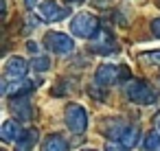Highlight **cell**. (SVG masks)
Returning a JSON list of instances; mask_svg holds the SVG:
<instances>
[{"label": "cell", "instance_id": "obj_20", "mask_svg": "<svg viewBox=\"0 0 160 151\" xmlns=\"http://www.w3.org/2000/svg\"><path fill=\"white\" fill-rule=\"evenodd\" d=\"M90 94H92L94 99H105V96H108V92H97V85L90 88Z\"/></svg>", "mask_w": 160, "mask_h": 151}, {"label": "cell", "instance_id": "obj_13", "mask_svg": "<svg viewBox=\"0 0 160 151\" xmlns=\"http://www.w3.org/2000/svg\"><path fill=\"white\" fill-rule=\"evenodd\" d=\"M138 140H140V131H138L136 127H129V125H127V129H125V131L121 134V138H118L116 142H121L123 147L132 149V147H134V144H136Z\"/></svg>", "mask_w": 160, "mask_h": 151}, {"label": "cell", "instance_id": "obj_23", "mask_svg": "<svg viewBox=\"0 0 160 151\" xmlns=\"http://www.w3.org/2000/svg\"><path fill=\"white\" fill-rule=\"evenodd\" d=\"M66 2H68V5H81L83 0H66Z\"/></svg>", "mask_w": 160, "mask_h": 151}, {"label": "cell", "instance_id": "obj_4", "mask_svg": "<svg viewBox=\"0 0 160 151\" xmlns=\"http://www.w3.org/2000/svg\"><path fill=\"white\" fill-rule=\"evenodd\" d=\"M64 118H66V127L72 134H83L88 129V114L79 103H70L64 112Z\"/></svg>", "mask_w": 160, "mask_h": 151}, {"label": "cell", "instance_id": "obj_22", "mask_svg": "<svg viewBox=\"0 0 160 151\" xmlns=\"http://www.w3.org/2000/svg\"><path fill=\"white\" fill-rule=\"evenodd\" d=\"M40 2V0H24V5H27V9H33L35 5Z\"/></svg>", "mask_w": 160, "mask_h": 151}, {"label": "cell", "instance_id": "obj_17", "mask_svg": "<svg viewBox=\"0 0 160 151\" xmlns=\"http://www.w3.org/2000/svg\"><path fill=\"white\" fill-rule=\"evenodd\" d=\"M145 59L151 61V64H156V66H160V51H151V53H147Z\"/></svg>", "mask_w": 160, "mask_h": 151}, {"label": "cell", "instance_id": "obj_3", "mask_svg": "<svg viewBox=\"0 0 160 151\" xmlns=\"http://www.w3.org/2000/svg\"><path fill=\"white\" fill-rule=\"evenodd\" d=\"M97 83L99 85H112V83H118V81H127L129 79V70L127 66H116V64H103L99 66L97 75H94Z\"/></svg>", "mask_w": 160, "mask_h": 151}, {"label": "cell", "instance_id": "obj_10", "mask_svg": "<svg viewBox=\"0 0 160 151\" xmlns=\"http://www.w3.org/2000/svg\"><path fill=\"white\" fill-rule=\"evenodd\" d=\"M27 129L20 127L18 120H5L2 127H0V136H2L5 142H20V138L24 136Z\"/></svg>", "mask_w": 160, "mask_h": 151}, {"label": "cell", "instance_id": "obj_24", "mask_svg": "<svg viewBox=\"0 0 160 151\" xmlns=\"http://www.w3.org/2000/svg\"><path fill=\"white\" fill-rule=\"evenodd\" d=\"M156 123H158V127H160V116H158V118H156Z\"/></svg>", "mask_w": 160, "mask_h": 151}, {"label": "cell", "instance_id": "obj_12", "mask_svg": "<svg viewBox=\"0 0 160 151\" xmlns=\"http://www.w3.org/2000/svg\"><path fill=\"white\" fill-rule=\"evenodd\" d=\"M42 151H68V142L57 136V134H51L44 142H42Z\"/></svg>", "mask_w": 160, "mask_h": 151}, {"label": "cell", "instance_id": "obj_8", "mask_svg": "<svg viewBox=\"0 0 160 151\" xmlns=\"http://www.w3.org/2000/svg\"><path fill=\"white\" fill-rule=\"evenodd\" d=\"M90 48H92V53H97V55H112V53H116V42H114V37H112L110 33H99V35L92 40Z\"/></svg>", "mask_w": 160, "mask_h": 151}, {"label": "cell", "instance_id": "obj_11", "mask_svg": "<svg viewBox=\"0 0 160 151\" xmlns=\"http://www.w3.org/2000/svg\"><path fill=\"white\" fill-rule=\"evenodd\" d=\"M13 112L18 114V118H22V120H31V116H33L31 101H29L27 96H20V99H16V101H13Z\"/></svg>", "mask_w": 160, "mask_h": 151}, {"label": "cell", "instance_id": "obj_9", "mask_svg": "<svg viewBox=\"0 0 160 151\" xmlns=\"http://www.w3.org/2000/svg\"><path fill=\"white\" fill-rule=\"evenodd\" d=\"M33 81H29V79H20V81H7L5 85H2V94L5 96H27L31 90H33Z\"/></svg>", "mask_w": 160, "mask_h": 151}, {"label": "cell", "instance_id": "obj_6", "mask_svg": "<svg viewBox=\"0 0 160 151\" xmlns=\"http://www.w3.org/2000/svg\"><path fill=\"white\" fill-rule=\"evenodd\" d=\"M27 68H29V64H27L24 57H18V55L9 57L7 64H5V81H20V79H24Z\"/></svg>", "mask_w": 160, "mask_h": 151}, {"label": "cell", "instance_id": "obj_2", "mask_svg": "<svg viewBox=\"0 0 160 151\" xmlns=\"http://www.w3.org/2000/svg\"><path fill=\"white\" fill-rule=\"evenodd\" d=\"M123 90H125V96L136 105H153L158 101V94L145 81H127Z\"/></svg>", "mask_w": 160, "mask_h": 151}, {"label": "cell", "instance_id": "obj_1", "mask_svg": "<svg viewBox=\"0 0 160 151\" xmlns=\"http://www.w3.org/2000/svg\"><path fill=\"white\" fill-rule=\"evenodd\" d=\"M70 33L83 40H94L99 35V20L92 13H77L70 20Z\"/></svg>", "mask_w": 160, "mask_h": 151}, {"label": "cell", "instance_id": "obj_7", "mask_svg": "<svg viewBox=\"0 0 160 151\" xmlns=\"http://www.w3.org/2000/svg\"><path fill=\"white\" fill-rule=\"evenodd\" d=\"M68 16V9L62 7L57 0H44L40 5V18L46 20V22H59Z\"/></svg>", "mask_w": 160, "mask_h": 151}, {"label": "cell", "instance_id": "obj_26", "mask_svg": "<svg viewBox=\"0 0 160 151\" xmlns=\"http://www.w3.org/2000/svg\"><path fill=\"white\" fill-rule=\"evenodd\" d=\"M83 151H97V149H83Z\"/></svg>", "mask_w": 160, "mask_h": 151}, {"label": "cell", "instance_id": "obj_21", "mask_svg": "<svg viewBox=\"0 0 160 151\" xmlns=\"http://www.w3.org/2000/svg\"><path fill=\"white\" fill-rule=\"evenodd\" d=\"M27 48H29L31 53H38V44H35V42H27Z\"/></svg>", "mask_w": 160, "mask_h": 151}, {"label": "cell", "instance_id": "obj_5", "mask_svg": "<svg viewBox=\"0 0 160 151\" xmlns=\"http://www.w3.org/2000/svg\"><path fill=\"white\" fill-rule=\"evenodd\" d=\"M44 44H46V48H48L51 53H57V55H68V53L75 51V42H72V37L66 35V33H62V31H53V33H48L46 40H44Z\"/></svg>", "mask_w": 160, "mask_h": 151}, {"label": "cell", "instance_id": "obj_16", "mask_svg": "<svg viewBox=\"0 0 160 151\" xmlns=\"http://www.w3.org/2000/svg\"><path fill=\"white\" fill-rule=\"evenodd\" d=\"M31 68H33L35 72H46V70H51V57H46V55L35 57L33 64H31Z\"/></svg>", "mask_w": 160, "mask_h": 151}, {"label": "cell", "instance_id": "obj_14", "mask_svg": "<svg viewBox=\"0 0 160 151\" xmlns=\"http://www.w3.org/2000/svg\"><path fill=\"white\" fill-rule=\"evenodd\" d=\"M38 138H40L38 129H27V131H24V136L20 138L18 147H16V151H31V147L35 144V140H38Z\"/></svg>", "mask_w": 160, "mask_h": 151}, {"label": "cell", "instance_id": "obj_25", "mask_svg": "<svg viewBox=\"0 0 160 151\" xmlns=\"http://www.w3.org/2000/svg\"><path fill=\"white\" fill-rule=\"evenodd\" d=\"M158 90H160V77H158Z\"/></svg>", "mask_w": 160, "mask_h": 151}, {"label": "cell", "instance_id": "obj_18", "mask_svg": "<svg viewBox=\"0 0 160 151\" xmlns=\"http://www.w3.org/2000/svg\"><path fill=\"white\" fill-rule=\"evenodd\" d=\"M105 151H127V147H123L121 142H108L105 144Z\"/></svg>", "mask_w": 160, "mask_h": 151}, {"label": "cell", "instance_id": "obj_19", "mask_svg": "<svg viewBox=\"0 0 160 151\" xmlns=\"http://www.w3.org/2000/svg\"><path fill=\"white\" fill-rule=\"evenodd\" d=\"M151 33L160 40V18H153V20H151Z\"/></svg>", "mask_w": 160, "mask_h": 151}, {"label": "cell", "instance_id": "obj_15", "mask_svg": "<svg viewBox=\"0 0 160 151\" xmlns=\"http://www.w3.org/2000/svg\"><path fill=\"white\" fill-rule=\"evenodd\" d=\"M145 151H160V134L158 131H149L145 136V144H142Z\"/></svg>", "mask_w": 160, "mask_h": 151}]
</instances>
